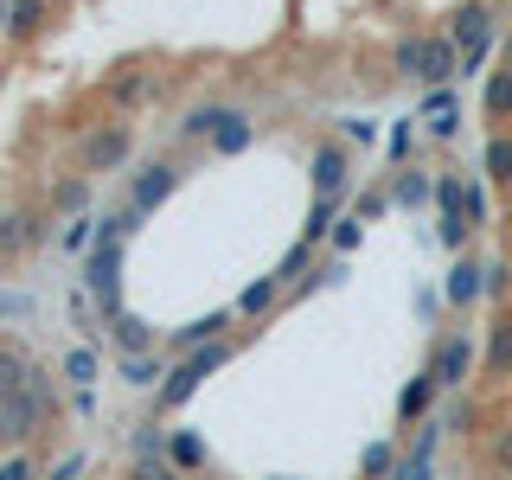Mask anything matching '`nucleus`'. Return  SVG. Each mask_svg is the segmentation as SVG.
<instances>
[{"mask_svg":"<svg viewBox=\"0 0 512 480\" xmlns=\"http://www.w3.org/2000/svg\"><path fill=\"white\" fill-rule=\"evenodd\" d=\"M45 378H52V372H45V365H32L26 391H13L7 404H0V442H32L58 416V397H52V384H45Z\"/></svg>","mask_w":512,"mask_h":480,"instance_id":"1","label":"nucleus"},{"mask_svg":"<svg viewBox=\"0 0 512 480\" xmlns=\"http://www.w3.org/2000/svg\"><path fill=\"white\" fill-rule=\"evenodd\" d=\"M224 359H231V340H212V346L186 352V359L173 365V378H167V384L154 391V404H160V410H180V404H192V397H199V384L212 378Z\"/></svg>","mask_w":512,"mask_h":480,"instance_id":"2","label":"nucleus"},{"mask_svg":"<svg viewBox=\"0 0 512 480\" xmlns=\"http://www.w3.org/2000/svg\"><path fill=\"white\" fill-rule=\"evenodd\" d=\"M103 103L116 109V116H141V109L160 103V77L148 71V64H128V71H116L103 84Z\"/></svg>","mask_w":512,"mask_h":480,"instance_id":"3","label":"nucleus"},{"mask_svg":"<svg viewBox=\"0 0 512 480\" xmlns=\"http://www.w3.org/2000/svg\"><path fill=\"white\" fill-rule=\"evenodd\" d=\"M474 365H480V352H474V333L468 327L448 333V340H436V352H429V372H436L442 391H461V384L474 378Z\"/></svg>","mask_w":512,"mask_h":480,"instance_id":"4","label":"nucleus"},{"mask_svg":"<svg viewBox=\"0 0 512 480\" xmlns=\"http://www.w3.org/2000/svg\"><path fill=\"white\" fill-rule=\"evenodd\" d=\"M180 180H186V173L173 167V160H154V167H141V173H135V192H128V212H135V218L160 212V205L180 192Z\"/></svg>","mask_w":512,"mask_h":480,"instance_id":"5","label":"nucleus"},{"mask_svg":"<svg viewBox=\"0 0 512 480\" xmlns=\"http://www.w3.org/2000/svg\"><path fill=\"white\" fill-rule=\"evenodd\" d=\"M128 154H135V128H128V122H103V128L84 141V167H90V173H116Z\"/></svg>","mask_w":512,"mask_h":480,"instance_id":"6","label":"nucleus"},{"mask_svg":"<svg viewBox=\"0 0 512 480\" xmlns=\"http://www.w3.org/2000/svg\"><path fill=\"white\" fill-rule=\"evenodd\" d=\"M128 480H186L167 455V429H148L135 436V461H128Z\"/></svg>","mask_w":512,"mask_h":480,"instance_id":"7","label":"nucleus"},{"mask_svg":"<svg viewBox=\"0 0 512 480\" xmlns=\"http://www.w3.org/2000/svg\"><path fill=\"white\" fill-rule=\"evenodd\" d=\"M448 77H461V45L448 39V32H423V77H416V84L442 90Z\"/></svg>","mask_w":512,"mask_h":480,"instance_id":"8","label":"nucleus"},{"mask_svg":"<svg viewBox=\"0 0 512 480\" xmlns=\"http://www.w3.org/2000/svg\"><path fill=\"white\" fill-rule=\"evenodd\" d=\"M480 378H512V308L493 314V327H487V352H480Z\"/></svg>","mask_w":512,"mask_h":480,"instance_id":"9","label":"nucleus"},{"mask_svg":"<svg viewBox=\"0 0 512 480\" xmlns=\"http://www.w3.org/2000/svg\"><path fill=\"white\" fill-rule=\"evenodd\" d=\"M308 173H314V199H333V192L346 186V148H340V141H320L314 160H308Z\"/></svg>","mask_w":512,"mask_h":480,"instance_id":"10","label":"nucleus"},{"mask_svg":"<svg viewBox=\"0 0 512 480\" xmlns=\"http://www.w3.org/2000/svg\"><path fill=\"white\" fill-rule=\"evenodd\" d=\"M448 39L461 45V52H474V45H493V7L487 0H468V7L455 13V32Z\"/></svg>","mask_w":512,"mask_h":480,"instance_id":"11","label":"nucleus"},{"mask_svg":"<svg viewBox=\"0 0 512 480\" xmlns=\"http://www.w3.org/2000/svg\"><path fill=\"white\" fill-rule=\"evenodd\" d=\"M423 122H429V135H436V141H455L461 135V103H455V90H429L423 96Z\"/></svg>","mask_w":512,"mask_h":480,"instance_id":"12","label":"nucleus"},{"mask_svg":"<svg viewBox=\"0 0 512 480\" xmlns=\"http://www.w3.org/2000/svg\"><path fill=\"white\" fill-rule=\"evenodd\" d=\"M231 116H237V103H192L180 116V141H212Z\"/></svg>","mask_w":512,"mask_h":480,"instance_id":"13","label":"nucleus"},{"mask_svg":"<svg viewBox=\"0 0 512 480\" xmlns=\"http://www.w3.org/2000/svg\"><path fill=\"white\" fill-rule=\"evenodd\" d=\"M436 391H442V384H436V372L423 365V372H416L404 391H397V416H404V423H429V404H436Z\"/></svg>","mask_w":512,"mask_h":480,"instance_id":"14","label":"nucleus"},{"mask_svg":"<svg viewBox=\"0 0 512 480\" xmlns=\"http://www.w3.org/2000/svg\"><path fill=\"white\" fill-rule=\"evenodd\" d=\"M442 295H448V301H455V308H474V301H480V295H487V269H480V263H468V256H461V263H455V269H448V282H442Z\"/></svg>","mask_w":512,"mask_h":480,"instance_id":"15","label":"nucleus"},{"mask_svg":"<svg viewBox=\"0 0 512 480\" xmlns=\"http://www.w3.org/2000/svg\"><path fill=\"white\" fill-rule=\"evenodd\" d=\"M173 372L160 352H122V384H135V391H160Z\"/></svg>","mask_w":512,"mask_h":480,"instance_id":"16","label":"nucleus"},{"mask_svg":"<svg viewBox=\"0 0 512 480\" xmlns=\"http://www.w3.org/2000/svg\"><path fill=\"white\" fill-rule=\"evenodd\" d=\"M45 20H52V7H45V0H13V7H7V39H13V45L39 39Z\"/></svg>","mask_w":512,"mask_h":480,"instance_id":"17","label":"nucleus"},{"mask_svg":"<svg viewBox=\"0 0 512 480\" xmlns=\"http://www.w3.org/2000/svg\"><path fill=\"white\" fill-rule=\"evenodd\" d=\"M487 122L500 128V135H506V122H512V58L487 77Z\"/></svg>","mask_w":512,"mask_h":480,"instance_id":"18","label":"nucleus"},{"mask_svg":"<svg viewBox=\"0 0 512 480\" xmlns=\"http://www.w3.org/2000/svg\"><path fill=\"white\" fill-rule=\"evenodd\" d=\"M39 244V224H32L26 212H0V256H20Z\"/></svg>","mask_w":512,"mask_h":480,"instance_id":"19","label":"nucleus"},{"mask_svg":"<svg viewBox=\"0 0 512 480\" xmlns=\"http://www.w3.org/2000/svg\"><path fill=\"white\" fill-rule=\"evenodd\" d=\"M250 141H256V116H250V109H237V116L212 135V154H244Z\"/></svg>","mask_w":512,"mask_h":480,"instance_id":"20","label":"nucleus"},{"mask_svg":"<svg viewBox=\"0 0 512 480\" xmlns=\"http://www.w3.org/2000/svg\"><path fill=\"white\" fill-rule=\"evenodd\" d=\"M26 378H32V359L20 346H0V404H7L13 391H26Z\"/></svg>","mask_w":512,"mask_h":480,"instance_id":"21","label":"nucleus"},{"mask_svg":"<svg viewBox=\"0 0 512 480\" xmlns=\"http://www.w3.org/2000/svg\"><path fill=\"white\" fill-rule=\"evenodd\" d=\"M224 327H231V308H224V314H205V320H192V327H180V333H173V346H192V352H199V346L224 340Z\"/></svg>","mask_w":512,"mask_h":480,"instance_id":"22","label":"nucleus"},{"mask_svg":"<svg viewBox=\"0 0 512 480\" xmlns=\"http://www.w3.org/2000/svg\"><path fill=\"white\" fill-rule=\"evenodd\" d=\"M167 455H173V468H180V474L205 468V442L192 436V429H167Z\"/></svg>","mask_w":512,"mask_h":480,"instance_id":"23","label":"nucleus"},{"mask_svg":"<svg viewBox=\"0 0 512 480\" xmlns=\"http://www.w3.org/2000/svg\"><path fill=\"white\" fill-rule=\"evenodd\" d=\"M109 333H116L122 352H154V327H148V320H135V314H116V320H109Z\"/></svg>","mask_w":512,"mask_h":480,"instance_id":"24","label":"nucleus"},{"mask_svg":"<svg viewBox=\"0 0 512 480\" xmlns=\"http://www.w3.org/2000/svg\"><path fill=\"white\" fill-rule=\"evenodd\" d=\"M64 378H71L77 391H90V384L103 378V359H96L90 346H71V352H64Z\"/></svg>","mask_w":512,"mask_h":480,"instance_id":"25","label":"nucleus"},{"mask_svg":"<svg viewBox=\"0 0 512 480\" xmlns=\"http://www.w3.org/2000/svg\"><path fill=\"white\" fill-rule=\"evenodd\" d=\"M480 167H487V180L512 186V135H493V141H487V154H480Z\"/></svg>","mask_w":512,"mask_h":480,"instance_id":"26","label":"nucleus"},{"mask_svg":"<svg viewBox=\"0 0 512 480\" xmlns=\"http://www.w3.org/2000/svg\"><path fill=\"white\" fill-rule=\"evenodd\" d=\"M276 295H282V282H276V276L250 282L244 295H237V314H269V308H276Z\"/></svg>","mask_w":512,"mask_h":480,"instance_id":"27","label":"nucleus"},{"mask_svg":"<svg viewBox=\"0 0 512 480\" xmlns=\"http://www.w3.org/2000/svg\"><path fill=\"white\" fill-rule=\"evenodd\" d=\"M84 205H90V180H58V186H52V212L84 218Z\"/></svg>","mask_w":512,"mask_h":480,"instance_id":"28","label":"nucleus"},{"mask_svg":"<svg viewBox=\"0 0 512 480\" xmlns=\"http://www.w3.org/2000/svg\"><path fill=\"white\" fill-rule=\"evenodd\" d=\"M442 416L436 423H416V442H410V468H429V455H436V442H442Z\"/></svg>","mask_w":512,"mask_h":480,"instance_id":"29","label":"nucleus"},{"mask_svg":"<svg viewBox=\"0 0 512 480\" xmlns=\"http://www.w3.org/2000/svg\"><path fill=\"white\" fill-rule=\"evenodd\" d=\"M391 468H397L391 442H372V448H365V455H359V480H384V474H391Z\"/></svg>","mask_w":512,"mask_h":480,"instance_id":"30","label":"nucleus"},{"mask_svg":"<svg viewBox=\"0 0 512 480\" xmlns=\"http://www.w3.org/2000/svg\"><path fill=\"white\" fill-rule=\"evenodd\" d=\"M391 71H397V77H423V32H416V39H404V45L391 52Z\"/></svg>","mask_w":512,"mask_h":480,"instance_id":"31","label":"nucleus"},{"mask_svg":"<svg viewBox=\"0 0 512 480\" xmlns=\"http://www.w3.org/2000/svg\"><path fill=\"white\" fill-rule=\"evenodd\" d=\"M333 212H340V192H333V199H314V212H308V231H301V244H320V237H327V224H333Z\"/></svg>","mask_w":512,"mask_h":480,"instance_id":"32","label":"nucleus"},{"mask_svg":"<svg viewBox=\"0 0 512 480\" xmlns=\"http://www.w3.org/2000/svg\"><path fill=\"white\" fill-rule=\"evenodd\" d=\"M423 199H436V180L429 173H404L397 180V205H423Z\"/></svg>","mask_w":512,"mask_h":480,"instance_id":"33","label":"nucleus"},{"mask_svg":"<svg viewBox=\"0 0 512 480\" xmlns=\"http://www.w3.org/2000/svg\"><path fill=\"white\" fill-rule=\"evenodd\" d=\"M487 468L500 480H512V423H500V436H493V448H487Z\"/></svg>","mask_w":512,"mask_h":480,"instance_id":"34","label":"nucleus"},{"mask_svg":"<svg viewBox=\"0 0 512 480\" xmlns=\"http://www.w3.org/2000/svg\"><path fill=\"white\" fill-rule=\"evenodd\" d=\"M461 199H468V180H455V173H436V205H442V212H461Z\"/></svg>","mask_w":512,"mask_h":480,"instance_id":"35","label":"nucleus"},{"mask_svg":"<svg viewBox=\"0 0 512 480\" xmlns=\"http://www.w3.org/2000/svg\"><path fill=\"white\" fill-rule=\"evenodd\" d=\"M58 244H64V250H96V218H71Z\"/></svg>","mask_w":512,"mask_h":480,"instance_id":"36","label":"nucleus"},{"mask_svg":"<svg viewBox=\"0 0 512 480\" xmlns=\"http://www.w3.org/2000/svg\"><path fill=\"white\" fill-rule=\"evenodd\" d=\"M468 237H474V224H468V218H461V212H442V244H448V250H461Z\"/></svg>","mask_w":512,"mask_h":480,"instance_id":"37","label":"nucleus"},{"mask_svg":"<svg viewBox=\"0 0 512 480\" xmlns=\"http://www.w3.org/2000/svg\"><path fill=\"white\" fill-rule=\"evenodd\" d=\"M340 141H359V148H372V141H378V122H365V116H346V122H340Z\"/></svg>","mask_w":512,"mask_h":480,"instance_id":"38","label":"nucleus"},{"mask_svg":"<svg viewBox=\"0 0 512 480\" xmlns=\"http://www.w3.org/2000/svg\"><path fill=\"white\" fill-rule=\"evenodd\" d=\"M0 480H39V468H32V455H7L0 461Z\"/></svg>","mask_w":512,"mask_h":480,"instance_id":"39","label":"nucleus"},{"mask_svg":"<svg viewBox=\"0 0 512 480\" xmlns=\"http://www.w3.org/2000/svg\"><path fill=\"white\" fill-rule=\"evenodd\" d=\"M77 474H84V448H71V455H64V461H58V468L45 474V480H77Z\"/></svg>","mask_w":512,"mask_h":480,"instance_id":"40","label":"nucleus"},{"mask_svg":"<svg viewBox=\"0 0 512 480\" xmlns=\"http://www.w3.org/2000/svg\"><path fill=\"white\" fill-rule=\"evenodd\" d=\"M333 250H340V256H346V250H359V218H346L340 231H333Z\"/></svg>","mask_w":512,"mask_h":480,"instance_id":"41","label":"nucleus"},{"mask_svg":"<svg viewBox=\"0 0 512 480\" xmlns=\"http://www.w3.org/2000/svg\"><path fill=\"white\" fill-rule=\"evenodd\" d=\"M410 122H416V116H404V122L391 128V160H404V154H410Z\"/></svg>","mask_w":512,"mask_h":480,"instance_id":"42","label":"nucleus"},{"mask_svg":"<svg viewBox=\"0 0 512 480\" xmlns=\"http://www.w3.org/2000/svg\"><path fill=\"white\" fill-rule=\"evenodd\" d=\"M26 308H32V301H26V295H0V320H20Z\"/></svg>","mask_w":512,"mask_h":480,"instance_id":"43","label":"nucleus"},{"mask_svg":"<svg viewBox=\"0 0 512 480\" xmlns=\"http://www.w3.org/2000/svg\"><path fill=\"white\" fill-rule=\"evenodd\" d=\"M487 295H493V301L506 295V263H487Z\"/></svg>","mask_w":512,"mask_h":480,"instance_id":"44","label":"nucleus"},{"mask_svg":"<svg viewBox=\"0 0 512 480\" xmlns=\"http://www.w3.org/2000/svg\"><path fill=\"white\" fill-rule=\"evenodd\" d=\"M397 480H429V468H410V461H404V468H397Z\"/></svg>","mask_w":512,"mask_h":480,"instance_id":"45","label":"nucleus"},{"mask_svg":"<svg viewBox=\"0 0 512 480\" xmlns=\"http://www.w3.org/2000/svg\"><path fill=\"white\" fill-rule=\"evenodd\" d=\"M276 480H288V474H276Z\"/></svg>","mask_w":512,"mask_h":480,"instance_id":"46","label":"nucleus"}]
</instances>
